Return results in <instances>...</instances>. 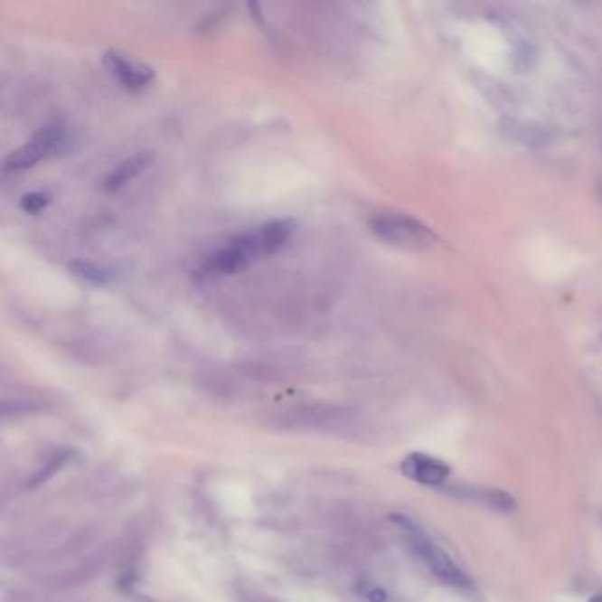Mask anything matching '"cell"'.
I'll list each match as a JSON object with an SVG mask.
<instances>
[{"instance_id": "4", "label": "cell", "mask_w": 602, "mask_h": 602, "mask_svg": "<svg viewBox=\"0 0 602 602\" xmlns=\"http://www.w3.org/2000/svg\"><path fill=\"white\" fill-rule=\"evenodd\" d=\"M260 259L259 248L255 244V239L249 233L239 235L231 239V242L212 253L205 260V272L209 274H235L239 270H244L249 264Z\"/></svg>"}, {"instance_id": "11", "label": "cell", "mask_w": 602, "mask_h": 602, "mask_svg": "<svg viewBox=\"0 0 602 602\" xmlns=\"http://www.w3.org/2000/svg\"><path fill=\"white\" fill-rule=\"evenodd\" d=\"M52 202V194L48 191H33L22 196L20 200V207L22 211L29 212V214H38L42 209H46Z\"/></svg>"}, {"instance_id": "12", "label": "cell", "mask_w": 602, "mask_h": 602, "mask_svg": "<svg viewBox=\"0 0 602 602\" xmlns=\"http://www.w3.org/2000/svg\"><path fill=\"white\" fill-rule=\"evenodd\" d=\"M66 459H68V454H55V456L44 465V468H41V470H38V472L33 475V479H31L27 484H29L31 488H36L39 484L46 483L53 474H57V472L62 468V465L66 463Z\"/></svg>"}, {"instance_id": "8", "label": "cell", "mask_w": 602, "mask_h": 602, "mask_svg": "<svg viewBox=\"0 0 602 602\" xmlns=\"http://www.w3.org/2000/svg\"><path fill=\"white\" fill-rule=\"evenodd\" d=\"M151 152H138L127 159H124L122 163H118L110 175L105 181V189L107 191H117V189L124 188L129 181H133L138 174H142L149 163H151Z\"/></svg>"}, {"instance_id": "13", "label": "cell", "mask_w": 602, "mask_h": 602, "mask_svg": "<svg viewBox=\"0 0 602 602\" xmlns=\"http://www.w3.org/2000/svg\"><path fill=\"white\" fill-rule=\"evenodd\" d=\"M588 602H602V596H596V597H592Z\"/></svg>"}, {"instance_id": "7", "label": "cell", "mask_w": 602, "mask_h": 602, "mask_svg": "<svg viewBox=\"0 0 602 602\" xmlns=\"http://www.w3.org/2000/svg\"><path fill=\"white\" fill-rule=\"evenodd\" d=\"M456 498L474 502L477 505H483L486 509H493L498 513H513L516 511L518 503L516 498H513L507 491L496 490V488H452L449 491Z\"/></svg>"}, {"instance_id": "5", "label": "cell", "mask_w": 602, "mask_h": 602, "mask_svg": "<svg viewBox=\"0 0 602 602\" xmlns=\"http://www.w3.org/2000/svg\"><path fill=\"white\" fill-rule=\"evenodd\" d=\"M401 472L405 477L412 479L414 483H419L422 486L440 488L446 484L451 468L449 465H446L437 457H431L422 452H414L403 459Z\"/></svg>"}, {"instance_id": "1", "label": "cell", "mask_w": 602, "mask_h": 602, "mask_svg": "<svg viewBox=\"0 0 602 602\" xmlns=\"http://www.w3.org/2000/svg\"><path fill=\"white\" fill-rule=\"evenodd\" d=\"M392 522L401 528L415 555L420 557V560L429 567V570L438 579H442L452 588H472L470 576L461 567H457L451 557L433 539H429L422 528L417 527L410 518L403 514H392Z\"/></svg>"}, {"instance_id": "10", "label": "cell", "mask_w": 602, "mask_h": 602, "mask_svg": "<svg viewBox=\"0 0 602 602\" xmlns=\"http://www.w3.org/2000/svg\"><path fill=\"white\" fill-rule=\"evenodd\" d=\"M70 270L76 277L90 283V285H107L112 281V270L107 267L89 262V260H73L70 262Z\"/></svg>"}, {"instance_id": "2", "label": "cell", "mask_w": 602, "mask_h": 602, "mask_svg": "<svg viewBox=\"0 0 602 602\" xmlns=\"http://www.w3.org/2000/svg\"><path fill=\"white\" fill-rule=\"evenodd\" d=\"M368 226L381 242L405 251H429L437 244L435 233L412 216L400 212H377Z\"/></svg>"}, {"instance_id": "6", "label": "cell", "mask_w": 602, "mask_h": 602, "mask_svg": "<svg viewBox=\"0 0 602 602\" xmlns=\"http://www.w3.org/2000/svg\"><path fill=\"white\" fill-rule=\"evenodd\" d=\"M103 62L108 71L129 90L146 89L154 80V70L151 66L135 61L117 50H108L103 55Z\"/></svg>"}, {"instance_id": "9", "label": "cell", "mask_w": 602, "mask_h": 602, "mask_svg": "<svg viewBox=\"0 0 602 602\" xmlns=\"http://www.w3.org/2000/svg\"><path fill=\"white\" fill-rule=\"evenodd\" d=\"M296 226H297L296 221L292 220H276L259 228L257 231L264 248L265 257L279 251L292 239Z\"/></svg>"}, {"instance_id": "3", "label": "cell", "mask_w": 602, "mask_h": 602, "mask_svg": "<svg viewBox=\"0 0 602 602\" xmlns=\"http://www.w3.org/2000/svg\"><path fill=\"white\" fill-rule=\"evenodd\" d=\"M64 127L59 122L46 124L41 127L38 133L33 135V138L18 147L16 151L11 152L4 159V170L5 172H22L29 170L34 165H38L41 159H44L48 154L57 149V146L62 142Z\"/></svg>"}]
</instances>
